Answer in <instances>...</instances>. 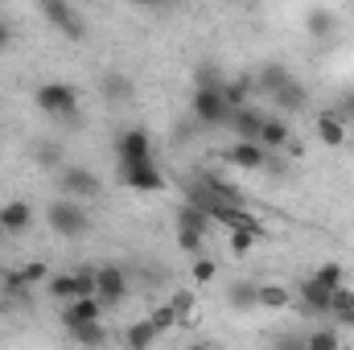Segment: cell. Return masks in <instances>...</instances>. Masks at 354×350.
<instances>
[{"label": "cell", "mask_w": 354, "mask_h": 350, "mask_svg": "<svg viewBox=\"0 0 354 350\" xmlns=\"http://www.w3.org/2000/svg\"><path fill=\"white\" fill-rule=\"evenodd\" d=\"M264 116H268V111H260V107H252V103L235 107V111H231V128H235V136H239V140H260Z\"/></svg>", "instance_id": "cell-17"}, {"label": "cell", "mask_w": 354, "mask_h": 350, "mask_svg": "<svg viewBox=\"0 0 354 350\" xmlns=\"http://www.w3.org/2000/svg\"><path fill=\"white\" fill-rule=\"evenodd\" d=\"M313 280H317L322 288H338V284H346V268L330 260V264H322V268L313 272Z\"/></svg>", "instance_id": "cell-27"}, {"label": "cell", "mask_w": 354, "mask_h": 350, "mask_svg": "<svg viewBox=\"0 0 354 350\" xmlns=\"http://www.w3.org/2000/svg\"><path fill=\"white\" fill-rule=\"evenodd\" d=\"M33 161H37L41 169H58V165H62V145H37Z\"/></svg>", "instance_id": "cell-32"}, {"label": "cell", "mask_w": 354, "mask_h": 350, "mask_svg": "<svg viewBox=\"0 0 354 350\" xmlns=\"http://www.w3.org/2000/svg\"><path fill=\"white\" fill-rule=\"evenodd\" d=\"M338 322H342V326H351V330H354V305H351V309H342V313H338Z\"/></svg>", "instance_id": "cell-38"}, {"label": "cell", "mask_w": 354, "mask_h": 350, "mask_svg": "<svg viewBox=\"0 0 354 350\" xmlns=\"http://www.w3.org/2000/svg\"><path fill=\"white\" fill-rule=\"evenodd\" d=\"M268 99L276 103V111H280V116H292V111H305V103H309V91H305V83H301L297 75H288V79L272 91Z\"/></svg>", "instance_id": "cell-12"}, {"label": "cell", "mask_w": 354, "mask_h": 350, "mask_svg": "<svg viewBox=\"0 0 354 350\" xmlns=\"http://www.w3.org/2000/svg\"><path fill=\"white\" fill-rule=\"evenodd\" d=\"M120 181L128 190H136V194H161L165 190V174H161V165L153 157H145V161H120Z\"/></svg>", "instance_id": "cell-5"}, {"label": "cell", "mask_w": 354, "mask_h": 350, "mask_svg": "<svg viewBox=\"0 0 354 350\" xmlns=\"http://www.w3.org/2000/svg\"><path fill=\"white\" fill-rule=\"evenodd\" d=\"M305 33H309L313 42H330V37L338 33L334 12H330V8H322V4H317V8H309V12H305Z\"/></svg>", "instance_id": "cell-18"}, {"label": "cell", "mask_w": 354, "mask_h": 350, "mask_svg": "<svg viewBox=\"0 0 354 350\" xmlns=\"http://www.w3.org/2000/svg\"><path fill=\"white\" fill-rule=\"evenodd\" d=\"M313 128H317V140H322L326 149H342V145H346V120L338 116V107H326V111H317Z\"/></svg>", "instance_id": "cell-14"}, {"label": "cell", "mask_w": 354, "mask_h": 350, "mask_svg": "<svg viewBox=\"0 0 354 350\" xmlns=\"http://www.w3.org/2000/svg\"><path fill=\"white\" fill-rule=\"evenodd\" d=\"M227 305L231 309H256L260 305V284H252V280H235V284H227Z\"/></svg>", "instance_id": "cell-19"}, {"label": "cell", "mask_w": 354, "mask_h": 350, "mask_svg": "<svg viewBox=\"0 0 354 350\" xmlns=\"http://www.w3.org/2000/svg\"><path fill=\"white\" fill-rule=\"evenodd\" d=\"M189 111H194V120H198L202 128H231V111H235V107L227 103L223 87H194Z\"/></svg>", "instance_id": "cell-3"}, {"label": "cell", "mask_w": 354, "mask_h": 350, "mask_svg": "<svg viewBox=\"0 0 354 350\" xmlns=\"http://www.w3.org/2000/svg\"><path fill=\"white\" fill-rule=\"evenodd\" d=\"M161 334H157V326L149 322V317H140V322H132L128 330H124V347H132V350H145V347H153Z\"/></svg>", "instance_id": "cell-21"}, {"label": "cell", "mask_w": 354, "mask_h": 350, "mask_svg": "<svg viewBox=\"0 0 354 350\" xmlns=\"http://www.w3.org/2000/svg\"><path fill=\"white\" fill-rule=\"evenodd\" d=\"M21 280H25V284H41V280H50V276H46V264H25V268H21Z\"/></svg>", "instance_id": "cell-35"}, {"label": "cell", "mask_w": 354, "mask_h": 350, "mask_svg": "<svg viewBox=\"0 0 354 350\" xmlns=\"http://www.w3.org/2000/svg\"><path fill=\"white\" fill-rule=\"evenodd\" d=\"M33 206L25 202V198H12V202H4L0 206V231L4 235H25L29 227H33Z\"/></svg>", "instance_id": "cell-13"}, {"label": "cell", "mask_w": 354, "mask_h": 350, "mask_svg": "<svg viewBox=\"0 0 354 350\" xmlns=\"http://www.w3.org/2000/svg\"><path fill=\"white\" fill-rule=\"evenodd\" d=\"M103 99L107 103H128L132 99V83L124 75H103Z\"/></svg>", "instance_id": "cell-25"}, {"label": "cell", "mask_w": 354, "mask_h": 350, "mask_svg": "<svg viewBox=\"0 0 354 350\" xmlns=\"http://www.w3.org/2000/svg\"><path fill=\"white\" fill-rule=\"evenodd\" d=\"M169 305L177 309V317H189V313H194V293H185V288H181V293H174V301H169Z\"/></svg>", "instance_id": "cell-34"}, {"label": "cell", "mask_w": 354, "mask_h": 350, "mask_svg": "<svg viewBox=\"0 0 354 350\" xmlns=\"http://www.w3.org/2000/svg\"><path fill=\"white\" fill-rule=\"evenodd\" d=\"M161 4H181V0H161Z\"/></svg>", "instance_id": "cell-40"}, {"label": "cell", "mask_w": 354, "mask_h": 350, "mask_svg": "<svg viewBox=\"0 0 354 350\" xmlns=\"http://www.w3.org/2000/svg\"><path fill=\"white\" fill-rule=\"evenodd\" d=\"M149 322L157 326V334H169V330H174L177 322H181V317H177V309H174V305H157V309L149 313Z\"/></svg>", "instance_id": "cell-31"}, {"label": "cell", "mask_w": 354, "mask_h": 350, "mask_svg": "<svg viewBox=\"0 0 354 350\" xmlns=\"http://www.w3.org/2000/svg\"><path fill=\"white\" fill-rule=\"evenodd\" d=\"M46 227H50L54 235H62V239H83L91 231V214L79 198H66V194H62L58 202L46 206Z\"/></svg>", "instance_id": "cell-2"}, {"label": "cell", "mask_w": 354, "mask_h": 350, "mask_svg": "<svg viewBox=\"0 0 354 350\" xmlns=\"http://www.w3.org/2000/svg\"><path fill=\"white\" fill-rule=\"evenodd\" d=\"M54 190H58V194H66V198L91 202V198H99V194H103V181H99V174L87 169V165H62L58 177H54Z\"/></svg>", "instance_id": "cell-4"}, {"label": "cell", "mask_w": 354, "mask_h": 350, "mask_svg": "<svg viewBox=\"0 0 354 350\" xmlns=\"http://www.w3.org/2000/svg\"><path fill=\"white\" fill-rule=\"evenodd\" d=\"M260 305L264 309H284L288 305V288L284 284H260Z\"/></svg>", "instance_id": "cell-29"}, {"label": "cell", "mask_w": 354, "mask_h": 350, "mask_svg": "<svg viewBox=\"0 0 354 350\" xmlns=\"http://www.w3.org/2000/svg\"><path fill=\"white\" fill-rule=\"evenodd\" d=\"M338 116H342L346 124H351V120H354V91H346V95L338 99Z\"/></svg>", "instance_id": "cell-36"}, {"label": "cell", "mask_w": 354, "mask_h": 350, "mask_svg": "<svg viewBox=\"0 0 354 350\" xmlns=\"http://www.w3.org/2000/svg\"><path fill=\"white\" fill-rule=\"evenodd\" d=\"M268 153L260 140H235L231 149H227V165H235V169H243V174H260L268 169Z\"/></svg>", "instance_id": "cell-9"}, {"label": "cell", "mask_w": 354, "mask_h": 350, "mask_svg": "<svg viewBox=\"0 0 354 350\" xmlns=\"http://www.w3.org/2000/svg\"><path fill=\"white\" fill-rule=\"evenodd\" d=\"M103 309H107V305L91 293V297H71V301H62V313H58V317H62V326H66V330H75V326L99 322V317H103Z\"/></svg>", "instance_id": "cell-10"}, {"label": "cell", "mask_w": 354, "mask_h": 350, "mask_svg": "<svg viewBox=\"0 0 354 350\" xmlns=\"http://www.w3.org/2000/svg\"><path fill=\"white\" fill-rule=\"evenodd\" d=\"M223 95H227V103L231 107H243L252 95H256V75H235V79H227V87H223Z\"/></svg>", "instance_id": "cell-20"}, {"label": "cell", "mask_w": 354, "mask_h": 350, "mask_svg": "<svg viewBox=\"0 0 354 350\" xmlns=\"http://www.w3.org/2000/svg\"><path fill=\"white\" fill-rule=\"evenodd\" d=\"M256 227H231V235H227V243H231V252L235 256H248L252 248H256Z\"/></svg>", "instance_id": "cell-26"}, {"label": "cell", "mask_w": 354, "mask_h": 350, "mask_svg": "<svg viewBox=\"0 0 354 350\" xmlns=\"http://www.w3.org/2000/svg\"><path fill=\"white\" fill-rule=\"evenodd\" d=\"M132 4H136V8H157L161 0H132Z\"/></svg>", "instance_id": "cell-39"}, {"label": "cell", "mask_w": 354, "mask_h": 350, "mask_svg": "<svg viewBox=\"0 0 354 350\" xmlns=\"http://www.w3.org/2000/svg\"><path fill=\"white\" fill-rule=\"evenodd\" d=\"M95 297H99L107 309L124 305V297H128V272H124L120 264H103V268H95Z\"/></svg>", "instance_id": "cell-7"}, {"label": "cell", "mask_w": 354, "mask_h": 350, "mask_svg": "<svg viewBox=\"0 0 354 350\" xmlns=\"http://www.w3.org/2000/svg\"><path fill=\"white\" fill-rule=\"evenodd\" d=\"M50 297L58 301H71V297H91L95 293V268H79V272H58L46 280Z\"/></svg>", "instance_id": "cell-8"}, {"label": "cell", "mask_w": 354, "mask_h": 350, "mask_svg": "<svg viewBox=\"0 0 354 350\" xmlns=\"http://www.w3.org/2000/svg\"><path fill=\"white\" fill-rule=\"evenodd\" d=\"M33 103H37L50 120H58V124H66V128H83V103H79V87H71V83H62V79L41 83V87L33 91Z\"/></svg>", "instance_id": "cell-1"}, {"label": "cell", "mask_w": 354, "mask_h": 350, "mask_svg": "<svg viewBox=\"0 0 354 350\" xmlns=\"http://www.w3.org/2000/svg\"><path fill=\"white\" fill-rule=\"evenodd\" d=\"M37 4V12L62 33V37H71V42H83L87 37V25L79 21V12L71 8V0H33Z\"/></svg>", "instance_id": "cell-6"}, {"label": "cell", "mask_w": 354, "mask_h": 350, "mask_svg": "<svg viewBox=\"0 0 354 350\" xmlns=\"http://www.w3.org/2000/svg\"><path fill=\"white\" fill-rule=\"evenodd\" d=\"M8 42H12V25H8V21H4V17H0V50H4V46H8Z\"/></svg>", "instance_id": "cell-37"}, {"label": "cell", "mask_w": 354, "mask_h": 350, "mask_svg": "<svg viewBox=\"0 0 354 350\" xmlns=\"http://www.w3.org/2000/svg\"><path fill=\"white\" fill-rule=\"evenodd\" d=\"M214 276H218V268H214V260H206V256L198 252V256H194V284H210Z\"/></svg>", "instance_id": "cell-33"}, {"label": "cell", "mask_w": 354, "mask_h": 350, "mask_svg": "<svg viewBox=\"0 0 354 350\" xmlns=\"http://www.w3.org/2000/svg\"><path fill=\"white\" fill-rule=\"evenodd\" d=\"M288 75H292L288 66H280V62H268V66H260V71H256V91L272 95V91L280 87V83H284Z\"/></svg>", "instance_id": "cell-23"}, {"label": "cell", "mask_w": 354, "mask_h": 350, "mask_svg": "<svg viewBox=\"0 0 354 350\" xmlns=\"http://www.w3.org/2000/svg\"><path fill=\"white\" fill-rule=\"evenodd\" d=\"M210 214L198 206V202H185L181 210H177V227H194V231H202V235H210Z\"/></svg>", "instance_id": "cell-22"}, {"label": "cell", "mask_w": 354, "mask_h": 350, "mask_svg": "<svg viewBox=\"0 0 354 350\" xmlns=\"http://www.w3.org/2000/svg\"><path fill=\"white\" fill-rule=\"evenodd\" d=\"M330 293L334 288H322L313 276L301 280V309H305V317H330Z\"/></svg>", "instance_id": "cell-16"}, {"label": "cell", "mask_w": 354, "mask_h": 350, "mask_svg": "<svg viewBox=\"0 0 354 350\" xmlns=\"http://www.w3.org/2000/svg\"><path fill=\"white\" fill-rule=\"evenodd\" d=\"M177 248H181V252H189V256H198V252L206 248V235H202V231H194V227H177Z\"/></svg>", "instance_id": "cell-28"}, {"label": "cell", "mask_w": 354, "mask_h": 350, "mask_svg": "<svg viewBox=\"0 0 354 350\" xmlns=\"http://www.w3.org/2000/svg\"><path fill=\"white\" fill-rule=\"evenodd\" d=\"M145 157H153L149 128H124L115 136V161H145Z\"/></svg>", "instance_id": "cell-11"}, {"label": "cell", "mask_w": 354, "mask_h": 350, "mask_svg": "<svg viewBox=\"0 0 354 350\" xmlns=\"http://www.w3.org/2000/svg\"><path fill=\"white\" fill-rule=\"evenodd\" d=\"M260 145H264L268 153H284V149L292 145V128H288V120H284L280 111L264 116V128H260Z\"/></svg>", "instance_id": "cell-15"}, {"label": "cell", "mask_w": 354, "mask_h": 350, "mask_svg": "<svg viewBox=\"0 0 354 350\" xmlns=\"http://www.w3.org/2000/svg\"><path fill=\"white\" fill-rule=\"evenodd\" d=\"M79 347H103L107 342V330H103V317L99 322H87V326H75V330H66Z\"/></svg>", "instance_id": "cell-24"}, {"label": "cell", "mask_w": 354, "mask_h": 350, "mask_svg": "<svg viewBox=\"0 0 354 350\" xmlns=\"http://www.w3.org/2000/svg\"><path fill=\"white\" fill-rule=\"evenodd\" d=\"M338 342H342L338 330H313V334H305V350H334Z\"/></svg>", "instance_id": "cell-30"}]
</instances>
